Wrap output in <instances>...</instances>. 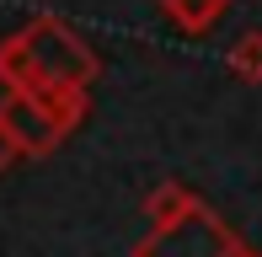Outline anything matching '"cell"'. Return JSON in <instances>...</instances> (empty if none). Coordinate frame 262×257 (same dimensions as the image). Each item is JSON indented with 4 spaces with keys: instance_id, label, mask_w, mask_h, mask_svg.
Instances as JSON below:
<instances>
[{
    "instance_id": "7a4b0ae2",
    "label": "cell",
    "mask_w": 262,
    "mask_h": 257,
    "mask_svg": "<svg viewBox=\"0 0 262 257\" xmlns=\"http://www.w3.org/2000/svg\"><path fill=\"white\" fill-rule=\"evenodd\" d=\"M0 123L11 128V139L21 145V156H32V161L54 156V150L70 139L38 91H6V97H0Z\"/></svg>"
},
{
    "instance_id": "277c9868",
    "label": "cell",
    "mask_w": 262,
    "mask_h": 257,
    "mask_svg": "<svg viewBox=\"0 0 262 257\" xmlns=\"http://www.w3.org/2000/svg\"><path fill=\"white\" fill-rule=\"evenodd\" d=\"M156 11L166 22H171L177 32H187V38H204L225 22V11H230V0H156Z\"/></svg>"
},
{
    "instance_id": "3957f363",
    "label": "cell",
    "mask_w": 262,
    "mask_h": 257,
    "mask_svg": "<svg viewBox=\"0 0 262 257\" xmlns=\"http://www.w3.org/2000/svg\"><path fill=\"white\" fill-rule=\"evenodd\" d=\"M198 209H204V198L187 188V182H156V188L145 193V220H150V230H177V225H187Z\"/></svg>"
},
{
    "instance_id": "8992f818",
    "label": "cell",
    "mask_w": 262,
    "mask_h": 257,
    "mask_svg": "<svg viewBox=\"0 0 262 257\" xmlns=\"http://www.w3.org/2000/svg\"><path fill=\"white\" fill-rule=\"evenodd\" d=\"M16 161H21V145H16V139H11V128L0 123V177H6V172L16 166Z\"/></svg>"
},
{
    "instance_id": "6da1fadb",
    "label": "cell",
    "mask_w": 262,
    "mask_h": 257,
    "mask_svg": "<svg viewBox=\"0 0 262 257\" xmlns=\"http://www.w3.org/2000/svg\"><path fill=\"white\" fill-rule=\"evenodd\" d=\"M102 59L64 16H32L27 27L0 38V86L6 91H49V86H91Z\"/></svg>"
},
{
    "instance_id": "5b68a950",
    "label": "cell",
    "mask_w": 262,
    "mask_h": 257,
    "mask_svg": "<svg viewBox=\"0 0 262 257\" xmlns=\"http://www.w3.org/2000/svg\"><path fill=\"white\" fill-rule=\"evenodd\" d=\"M225 70H230L241 86H262V32H241V38L225 49Z\"/></svg>"
}]
</instances>
